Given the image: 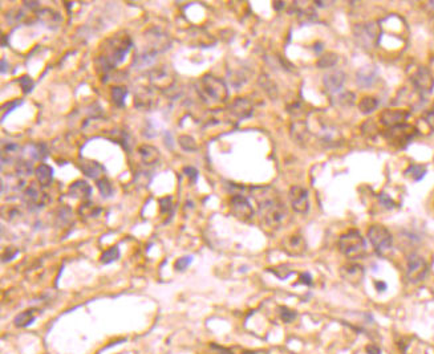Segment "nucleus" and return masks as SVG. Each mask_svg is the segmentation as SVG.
<instances>
[{
	"label": "nucleus",
	"instance_id": "39448f33",
	"mask_svg": "<svg viewBox=\"0 0 434 354\" xmlns=\"http://www.w3.org/2000/svg\"><path fill=\"white\" fill-rule=\"evenodd\" d=\"M355 39L364 48H372L379 42L381 35V28L376 21H371L367 24H359L353 29Z\"/></svg>",
	"mask_w": 434,
	"mask_h": 354
},
{
	"label": "nucleus",
	"instance_id": "ea45409f",
	"mask_svg": "<svg viewBox=\"0 0 434 354\" xmlns=\"http://www.w3.org/2000/svg\"><path fill=\"white\" fill-rule=\"evenodd\" d=\"M159 210H161V212L162 214H165V212H169V210L171 208V198L170 197H166V198H162V199L159 200Z\"/></svg>",
	"mask_w": 434,
	"mask_h": 354
},
{
	"label": "nucleus",
	"instance_id": "f8f14e48",
	"mask_svg": "<svg viewBox=\"0 0 434 354\" xmlns=\"http://www.w3.org/2000/svg\"><path fill=\"white\" fill-rule=\"evenodd\" d=\"M284 252H287L291 256H300L307 251L306 239L303 238L300 234H292L290 236H286L282 242Z\"/></svg>",
	"mask_w": 434,
	"mask_h": 354
},
{
	"label": "nucleus",
	"instance_id": "dca6fc26",
	"mask_svg": "<svg viewBox=\"0 0 434 354\" xmlns=\"http://www.w3.org/2000/svg\"><path fill=\"white\" fill-rule=\"evenodd\" d=\"M340 274L345 280L348 281L349 284L357 285L360 284L363 277H364V268L356 264V263H349V264L341 268Z\"/></svg>",
	"mask_w": 434,
	"mask_h": 354
},
{
	"label": "nucleus",
	"instance_id": "473e14b6",
	"mask_svg": "<svg viewBox=\"0 0 434 354\" xmlns=\"http://www.w3.org/2000/svg\"><path fill=\"white\" fill-rule=\"evenodd\" d=\"M97 187H98V190H100V193L102 194V197H110V195H112L113 193L112 186H110L109 181L105 177L100 178V179L97 181Z\"/></svg>",
	"mask_w": 434,
	"mask_h": 354
},
{
	"label": "nucleus",
	"instance_id": "ddd939ff",
	"mask_svg": "<svg viewBox=\"0 0 434 354\" xmlns=\"http://www.w3.org/2000/svg\"><path fill=\"white\" fill-rule=\"evenodd\" d=\"M416 131L417 130H416L415 127L404 123V125H400V126L391 127L385 135L393 143H407L415 137Z\"/></svg>",
	"mask_w": 434,
	"mask_h": 354
},
{
	"label": "nucleus",
	"instance_id": "72a5a7b5",
	"mask_svg": "<svg viewBox=\"0 0 434 354\" xmlns=\"http://www.w3.org/2000/svg\"><path fill=\"white\" fill-rule=\"evenodd\" d=\"M179 145L182 146L186 151H195L197 150V143L189 135H181L179 137Z\"/></svg>",
	"mask_w": 434,
	"mask_h": 354
},
{
	"label": "nucleus",
	"instance_id": "a211bd4d",
	"mask_svg": "<svg viewBox=\"0 0 434 354\" xmlns=\"http://www.w3.org/2000/svg\"><path fill=\"white\" fill-rule=\"evenodd\" d=\"M92 194V187H90L85 181H76L69 186V195L76 198V199L88 200Z\"/></svg>",
	"mask_w": 434,
	"mask_h": 354
},
{
	"label": "nucleus",
	"instance_id": "09e8293b",
	"mask_svg": "<svg viewBox=\"0 0 434 354\" xmlns=\"http://www.w3.org/2000/svg\"><path fill=\"white\" fill-rule=\"evenodd\" d=\"M275 4H276L275 7L278 8V9H280V8H282V7H283V5H284L283 1H278V3H275Z\"/></svg>",
	"mask_w": 434,
	"mask_h": 354
},
{
	"label": "nucleus",
	"instance_id": "79ce46f5",
	"mask_svg": "<svg viewBox=\"0 0 434 354\" xmlns=\"http://www.w3.org/2000/svg\"><path fill=\"white\" fill-rule=\"evenodd\" d=\"M380 200H381V203L384 204L385 207H388V208L395 207V202H393V200H392L391 198L388 197L387 194H381V195H380Z\"/></svg>",
	"mask_w": 434,
	"mask_h": 354
},
{
	"label": "nucleus",
	"instance_id": "4c0bfd02",
	"mask_svg": "<svg viewBox=\"0 0 434 354\" xmlns=\"http://www.w3.org/2000/svg\"><path fill=\"white\" fill-rule=\"evenodd\" d=\"M20 86L24 90V93H29L32 90V88H33V81H32L31 77H28V76H23V77L20 78Z\"/></svg>",
	"mask_w": 434,
	"mask_h": 354
},
{
	"label": "nucleus",
	"instance_id": "9d476101",
	"mask_svg": "<svg viewBox=\"0 0 434 354\" xmlns=\"http://www.w3.org/2000/svg\"><path fill=\"white\" fill-rule=\"evenodd\" d=\"M291 207L298 214H306L310 210V199H308V191L302 186H292L288 194Z\"/></svg>",
	"mask_w": 434,
	"mask_h": 354
},
{
	"label": "nucleus",
	"instance_id": "e433bc0d",
	"mask_svg": "<svg viewBox=\"0 0 434 354\" xmlns=\"http://www.w3.org/2000/svg\"><path fill=\"white\" fill-rule=\"evenodd\" d=\"M191 263V256H183V258L178 259L175 262V270L177 271H185L187 267L190 266Z\"/></svg>",
	"mask_w": 434,
	"mask_h": 354
},
{
	"label": "nucleus",
	"instance_id": "aec40b11",
	"mask_svg": "<svg viewBox=\"0 0 434 354\" xmlns=\"http://www.w3.org/2000/svg\"><path fill=\"white\" fill-rule=\"evenodd\" d=\"M138 153H140V157L142 159V162L147 166L155 165L159 161V151L154 146L144 145V146H141L138 149Z\"/></svg>",
	"mask_w": 434,
	"mask_h": 354
},
{
	"label": "nucleus",
	"instance_id": "2eb2a0df",
	"mask_svg": "<svg viewBox=\"0 0 434 354\" xmlns=\"http://www.w3.org/2000/svg\"><path fill=\"white\" fill-rule=\"evenodd\" d=\"M252 112H254V109H252L251 102L246 98H238L230 105L229 108L230 116L234 117L235 119L248 118L252 116Z\"/></svg>",
	"mask_w": 434,
	"mask_h": 354
},
{
	"label": "nucleus",
	"instance_id": "c9c22d12",
	"mask_svg": "<svg viewBox=\"0 0 434 354\" xmlns=\"http://www.w3.org/2000/svg\"><path fill=\"white\" fill-rule=\"evenodd\" d=\"M280 317H282V320H283L284 323H291V321H294V320L296 319V313L292 312L291 309L282 307V308H280Z\"/></svg>",
	"mask_w": 434,
	"mask_h": 354
},
{
	"label": "nucleus",
	"instance_id": "c03bdc74",
	"mask_svg": "<svg viewBox=\"0 0 434 354\" xmlns=\"http://www.w3.org/2000/svg\"><path fill=\"white\" fill-rule=\"evenodd\" d=\"M365 351H367V353L368 354H381L380 348L377 347V345H375V344H369L368 347L365 348Z\"/></svg>",
	"mask_w": 434,
	"mask_h": 354
},
{
	"label": "nucleus",
	"instance_id": "0eeeda50",
	"mask_svg": "<svg viewBox=\"0 0 434 354\" xmlns=\"http://www.w3.org/2000/svg\"><path fill=\"white\" fill-rule=\"evenodd\" d=\"M428 263L425 262V259L423 256H420L417 254L409 255L408 258V268H407V276L408 280L411 283H420L424 280V277L428 274Z\"/></svg>",
	"mask_w": 434,
	"mask_h": 354
},
{
	"label": "nucleus",
	"instance_id": "4be33fe9",
	"mask_svg": "<svg viewBox=\"0 0 434 354\" xmlns=\"http://www.w3.org/2000/svg\"><path fill=\"white\" fill-rule=\"evenodd\" d=\"M81 170L84 171V174H86L88 177L93 178L96 181H98L100 178L104 177L105 169L100 163H97L94 161H84L81 163Z\"/></svg>",
	"mask_w": 434,
	"mask_h": 354
},
{
	"label": "nucleus",
	"instance_id": "de8ad7c7",
	"mask_svg": "<svg viewBox=\"0 0 434 354\" xmlns=\"http://www.w3.org/2000/svg\"><path fill=\"white\" fill-rule=\"evenodd\" d=\"M376 288H377V291L383 292V291H385V288H387V284H385V283H383V281H377Z\"/></svg>",
	"mask_w": 434,
	"mask_h": 354
},
{
	"label": "nucleus",
	"instance_id": "2f4dec72",
	"mask_svg": "<svg viewBox=\"0 0 434 354\" xmlns=\"http://www.w3.org/2000/svg\"><path fill=\"white\" fill-rule=\"evenodd\" d=\"M373 81H375V74H373V72L367 73L364 70H360L359 74H357V82H359L360 86H369V85L373 84Z\"/></svg>",
	"mask_w": 434,
	"mask_h": 354
},
{
	"label": "nucleus",
	"instance_id": "20e7f679",
	"mask_svg": "<svg viewBox=\"0 0 434 354\" xmlns=\"http://www.w3.org/2000/svg\"><path fill=\"white\" fill-rule=\"evenodd\" d=\"M339 248L349 259H359L365 254V240L356 230H351L339 240Z\"/></svg>",
	"mask_w": 434,
	"mask_h": 354
},
{
	"label": "nucleus",
	"instance_id": "f03ea898",
	"mask_svg": "<svg viewBox=\"0 0 434 354\" xmlns=\"http://www.w3.org/2000/svg\"><path fill=\"white\" fill-rule=\"evenodd\" d=\"M110 45L106 46V53L104 57L100 58L101 64L104 66L105 70H109L117 66L120 62L124 61L125 56L128 54V52L132 48V40L129 36H124V37H114V39L109 40Z\"/></svg>",
	"mask_w": 434,
	"mask_h": 354
},
{
	"label": "nucleus",
	"instance_id": "f3484780",
	"mask_svg": "<svg viewBox=\"0 0 434 354\" xmlns=\"http://www.w3.org/2000/svg\"><path fill=\"white\" fill-rule=\"evenodd\" d=\"M345 82V73L343 70H331L324 76V86L330 93L339 92Z\"/></svg>",
	"mask_w": 434,
	"mask_h": 354
},
{
	"label": "nucleus",
	"instance_id": "7ed1b4c3",
	"mask_svg": "<svg viewBox=\"0 0 434 354\" xmlns=\"http://www.w3.org/2000/svg\"><path fill=\"white\" fill-rule=\"evenodd\" d=\"M198 92L205 100L214 102H225L229 97V90L225 81L213 74H205L198 82Z\"/></svg>",
	"mask_w": 434,
	"mask_h": 354
},
{
	"label": "nucleus",
	"instance_id": "5701e85b",
	"mask_svg": "<svg viewBox=\"0 0 434 354\" xmlns=\"http://www.w3.org/2000/svg\"><path fill=\"white\" fill-rule=\"evenodd\" d=\"M37 315H39L37 309H27V311H24V312L16 316L15 320H13V324L17 328H25L35 321Z\"/></svg>",
	"mask_w": 434,
	"mask_h": 354
},
{
	"label": "nucleus",
	"instance_id": "f704fd0d",
	"mask_svg": "<svg viewBox=\"0 0 434 354\" xmlns=\"http://www.w3.org/2000/svg\"><path fill=\"white\" fill-rule=\"evenodd\" d=\"M260 84L263 85V88L266 89V92H267L270 96L271 97L275 96L276 86H275V84H274V82L270 80V78L266 77V76H262V78H260Z\"/></svg>",
	"mask_w": 434,
	"mask_h": 354
},
{
	"label": "nucleus",
	"instance_id": "49530a36",
	"mask_svg": "<svg viewBox=\"0 0 434 354\" xmlns=\"http://www.w3.org/2000/svg\"><path fill=\"white\" fill-rule=\"evenodd\" d=\"M300 280H302V283H304V284H312V281H311V276L308 274H303L302 277H300Z\"/></svg>",
	"mask_w": 434,
	"mask_h": 354
},
{
	"label": "nucleus",
	"instance_id": "6ab92c4d",
	"mask_svg": "<svg viewBox=\"0 0 434 354\" xmlns=\"http://www.w3.org/2000/svg\"><path fill=\"white\" fill-rule=\"evenodd\" d=\"M310 134V129L307 126L304 121H296L291 126V135L296 141V143H304L307 141V137Z\"/></svg>",
	"mask_w": 434,
	"mask_h": 354
},
{
	"label": "nucleus",
	"instance_id": "6e6552de",
	"mask_svg": "<svg viewBox=\"0 0 434 354\" xmlns=\"http://www.w3.org/2000/svg\"><path fill=\"white\" fill-rule=\"evenodd\" d=\"M230 210H231V214L242 222H248L254 216V208L248 199L239 194L234 195L230 200Z\"/></svg>",
	"mask_w": 434,
	"mask_h": 354
},
{
	"label": "nucleus",
	"instance_id": "423d86ee",
	"mask_svg": "<svg viewBox=\"0 0 434 354\" xmlns=\"http://www.w3.org/2000/svg\"><path fill=\"white\" fill-rule=\"evenodd\" d=\"M368 239L379 254L388 252L393 244V238H392L389 230L385 228L384 226H380V224H373L369 227Z\"/></svg>",
	"mask_w": 434,
	"mask_h": 354
},
{
	"label": "nucleus",
	"instance_id": "4468645a",
	"mask_svg": "<svg viewBox=\"0 0 434 354\" xmlns=\"http://www.w3.org/2000/svg\"><path fill=\"white\" fill-rule=\"evenodd\" d=\"M408 117H409V113L407 110H403V109H388V110L381 113L380 118L381 122L391 129V127L404 125Z\"/></svg>",
	"mask_w": 434,
	"mask_h": 354
},
{
	"label": "nucleus",
	"instance_id": "9b49d317",
	"mask_svg": "<svg viewBox=\"0 0 434 354\" xmlns=\"http://www.w3.org/2000/svg\"><path fill=\"white\" fill-rule=\"evenodd\" d=\"M412 81H413V84H415L420 94H429L434 88L433 76H432L431 70L425 66H420L419 69L416 70Z\"/></svg>",
	"mask_w": 434,
	"mask_h": 354
},
{
	"label": "nucleus",
	"instance_id": "393cba45",
	"mask_svg": "<svg viewBox=\"0 0 434 354\" xmlns=\"http://www.w3.org/2000/svg\"><path fill=\"white\" fill-rule=\"evenodd\" d=\"M339 61V56L334 52H328V53H324L322 57L319 58L318 66L319 68H334Z\"/></svg>",
	"mask_w": 434,
	"mask_h": 354
},
{
	"label": "nucleus",
	"instance_id": "c756f323",
	"mask_svg": "<svg viewBox=\"0 0 434 354\" xmlns=\"http://www.w3.org/2000/svg\"><path fill=\"white\" fill-rule=\"evenodd\" d=\"M128 96V90L125 88H121V86H116V88L112 89V98L113 102L117 105V106H124L125 98Z\"/></svg>",
	"mask_w": 434,
	"mask_h": 354
},
{
	"label": "nucleus",
	"instance_id": "412c9836",
	"mask_svg": "<svg viewBox=\"0 0 434 354\" xmlns=\"http://www.w3.org/2000/svg\"><path fill=\"white\" fill-rule=\"evenodd\" d=\"M35 175L40 186H49L53 181V170L45 163H41L36 167Z\"/></svg>",
	"mask_w": 434,
	"mask_h": 354
},
{
	"label": "nucleus",
	"instance_id": "b1692460",
	"mask_svg": "<svg viewBox=\"0 0 434 354\" xmlns=\"http://www.w3.org/2000/svg\"><path fill=\"white\" fill-rule=\"evenodd\" d=\"M153 104H154V97L149 90L140 92L138 94H136V105L138 108L150 109Z\"/></svg>",
	"mask_w": 434,
	"mask_h": 354
},
{
	"label": "nucleus",
	"instance_id": "58836bf2",
	"mask_svg": "<svg viewBox=\"0 0 434 354\" xmlns=\"http://www.w3.org/2000/svg\"><path fill=\"white\" fill-rule=\"evenodd\" d=\"M33 154V158H36V159H44V158L47 157V149H45V146L44 145H36L35 146V153H32Z\"/></svg>",
	"mask_w": 434,
	"mask_h": 354
},
{
	"label": "nucleus",
	"instance_id": "37998d69",
	"mask_svg": "<svg viewBox=\"0 0 434 354\" xmlns=\"http://www.w3.org/2000/svg\"><path fill=\"white\" fill-rule=\"evenodd\" d=\"M425 119H427V123L429 125V127H431L432 130L434 131V106L432 108L431 112H428L427 117H425Z\"/></svg>",
	"mask_w": 434,
	"mask_h": 354
},
{
	"label": "nucleus",
	"instance_id": "c85d7f7f",
	"mask_svg": "<svg viewBox=\"0 0 434 354\" xmlns=\"http://www.w3.org/2000/svg\"><path fill=\"white\" fill-rule=\"evenodd\" d=\"M405 174L413 178L415 181H421L427 175V167L423 165H412Z\"/></svg>",
	"mask_w": 434,
	"mask_h": 354
},
{
	"label": "nucleus",
	"instance_id": "cd10ccee",
	"mask_svg": "<svg viewBox=\"0 0 434 354\" xmlns=\"http://www.w3.org/2000/svg\"><path fill=\"white\" fill-rule=\"evenodd\" d=\"M151 81L154 82L158 88H162V86H170L171 82L169 81V74L165 72V70H154L151 73Z\"/></svg>",
	"mask_w": 434,
	"mask_h": 354
},
{
	"label": "nucleus",
	"instance_id": "1a4fd4ad",
	"mask_svg": "<svg viewBox=\"0 0 434 354\" xmlns=\"http://www.w3.org/2000/svg\"><path fill=\"white\" fill-rule=\"evenodd\" d=\"M23 202L31 210H40L48 203V197L40 186L33 183L23 191Z\"/></svg>",
	"mask_w": 434,
	"mask_h": 354
},
{
	"label": "nucleus",
	"instance_id": "bb28decb",
	"mask_svg": "<svg viewBox=\"0 0 434 354\" xmlns=\"http://www.w3.org/2000/svg\"><path fill=\"white\" fill-rule=\"evenodd\" d=\"M377 106H379V101H377L375 97H364V98L361 100L360 104H359L360 112L364 113V114L372 113L373 110H376Z\"/></svg>",
	"mask_w": 434,
	"mask_h": 354
},
{
	"label": "nucleus",
	"instance_id": "a878e982",
	"mask_svg": "<svg viewBox=\"0 0 434 354\" xmlns=\"http://www.w3.org/2000/svg\"><path fill=\"white\" fill-rule=\"evenodd\" d=\"M100 207H97L96 204L90 203V202H84L80 210H78L82 218H96L100 214Z\"/></svg>",
	"mask_w": 434,
	"mask_h": 354
},
{
	"label": "nucleus",
	"instance_id": "a19ab883",
	"mask_svg": "<svg viewBox=\"0 0 434 354\" xmlns=\"http://www.w3.org/2000/svg\"><path fill=\"white\" fill-rule=\"evenodd\" d=\"M183 171L186 173V175H187V177H189V179H190V181L193 182V183L195 181H197L198 171L195 169H194V167H186V169L183 170Z\"/></svg>",
	"mask_w": 434,
	"mask_h": 354
},
{
	"label": "nucleus",
	"instance_id": "f257e3e1",
	"mask_svg": "<svg viewBox=\"0 0 434 354\" xmlns=\"http://www.w3.org/2000/svg\"><path fill=\"white\" fill-rule=\"evenodd\" d=\"M254 198L258 202L260 218L268 228L278 230L290 215L280 197L272 187H256Z\"/></svg>",
	"mask_w": 434,
	"mask_h": 354
},
{
	"label": "nucleus",
	"instance_id": "7c9ffc66",
	"mask_svg": "<svg viewBox=\"0 0 434 354\" xmlns=\"http://www.w3.org/2000/svg\"><path fill=\"white\" fill-rule=\"evenodd\" d=\"M120 258V251H118V247H112L101 255V262L104 264H110V263L116 262L117 259Z\"/></svg>",
	"mask_w": 434,
	"mask_h": 354
},
{
	"label": "nucleus",
	"instance_id": "a18cd8bd",
	"mask_svg": "<svg viewBox=\"0 0 434 354\" xmlns=\"http://www.w3.org/2000/svg\"><path fill=\"white\" fill-rule=\"evenodd\" d=\"M20 104H21V101H15V102H11V104H7V105H4V106H3V109H7V108H8V110H7V112H5V113H4V114H3V118H4V117H5V114H7V113H8V112H11L12 109H13V108H16V106H19V105H20Z\"/></svg>",
	"mask_w": 434,
	"mask_h": 354
}]
</instances>
